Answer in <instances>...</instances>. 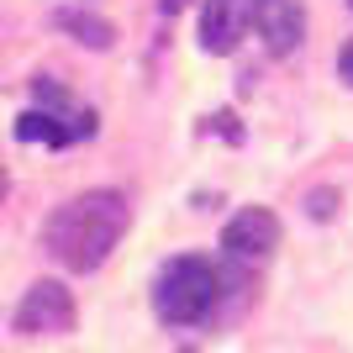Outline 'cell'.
Returning <instances> with one entry per match:
<instances>
[{"instance_id":"1","label":"cell","mask_w":353,"mask_h":353,"mask_svg":"<svg viewBox=\"0 0 353 353\" xmlns=\"http://www.w3.org/2000/svg\"><path fill=\"white\" fill-rule=\"evenodd\" d=\"M132 227V206H127V195L121 190H85L63 201L43 227V248L59 259L69 274H90V269H101L117 243L127 237Z\"/></svg>"},{"instance_id":"2","label":"cell","mask_w":353,"mask_h":353,"mask_svg":"<svg viewBox=\"0 0 353 353\" xmlns=\"http://www.w3.org/2000/svg\"><path fill=\"white\" fill-rule=\"evenodd\" d=\"M221 306V274L211 259H195V253H179L159 269L153 280V311H159L163 327H201L211 322Z\"/></svg>"},{"instance_id":"3","label":"cell","mask_w":353,"mask_h":353,"mask_svg":"<svg viewBox=\"0 0 353 353\" xmlns=\"http://www.w3.org/2000/svg\"><path fill=\"white\" fill-rule=\"evenodd\" d=\"M90 132H95V111L74 105L53 79H37V105L16 121V137L43 148H69V143H85Z\"/></svg>"},{"instance_id":"4","label":"cell","mask_w":353,"mask_h":353,"mask_svg":"<svg viewBox=\"0 0 353 353\" xmlns=\"http://www.w3.org/2000/svg\"><path fill=\"white\" fill-rule=\"evenodd\" d=\"M280 248V216L264 206H243L227 227H221V259L248 280L269 264V253Z\"/></svg>"},{"instance_id":"5","label":"cell","mask_w":353,"mask_h":353,"mask_svg":"<svg viewBox=\"0 0 353 353\" xmlns=\"http://www.w3.org/2000/svg\"><path fill=\"white\" fill-rule=\"evenodd\" d=\"M74 322H79L74 295L63 290L59 280H37L21 295V306H16V316H11V327L21 338H63V332H74Z\"/></svg>"},{"instance_id":"6","label":"cell","mask_w":353,"mask_h":353,"mask_svg":"<svg viewBox=\"0 0 353 353\" xmlns=\"http://www.w3.org/2000/svg\"><path fill=\"white\" fill-rule=\"evenodd\" d=\"M253 32H259V43H264L269 59H290L301 37H306V11H301V0H259L253 6Z\"/></svg>"},{"instance_id":"7","label":"cell","mask_w":353,"mask_h":353,"mask_svg":"<svg viewBox=\"0 0 353 353\" xmlns=\"http://www.w3.org/2000/svg\"><path fill=\"white\" fill-rule=\"evenodd\" d=\"M259 0H201V48L206 53H232L243 32L253 27Z\"/></svg>"},{"instance_id":"8","label":"cell","mask_w":353,"mask_h":353,"mask_svg":"<svg viewBox=\"0 0 353 353\" xmlns=\"http://www.w3.org/2000/svg\"><path fill=\"white\" fill-rule=\"evenodd\" d=\"M63 32H74V43H85V48H111V21H101V16H90V11H59L53 16Z\"/></svg>"},{"instance_id":"9","label":"cell","mask_w":353,"mask_h":353,"mask_svg":"<svg viewBox=\"0 0 353 353\" xmlns=\"http://www.w3.org/2000/svg\"><path fill=\"white\" fill-rule=\"evenodd\" d=\"M338 74H343V79H348V85H353V43H348V48H343V53H338Z\"/></svg>"},{"instance_id":"10","label":"cell","mask_w":353,"mask_h":353,"mask_svg":"<svg viewBox=\"0 0 353 353\" xmlns=\"http://www.w3.org/2000/svg\"><path fill=\"white\" fill-rule=\"evenodd\" d=\"M0 206H6V169H0Z\"/></svg>"},{"instance_id":"11","label":"cell","mask_w":353,"mask_h":353,"mask_svg":"<svg viewBox=\"0 0 353 353\" xmlns=\"http://www.w3.org/2000/svg\"><path fill=\"white\" fill-rule=\"evenodd\" d=\"M348 6H353V0H348Z\"/></svg>"}]
</instances>
